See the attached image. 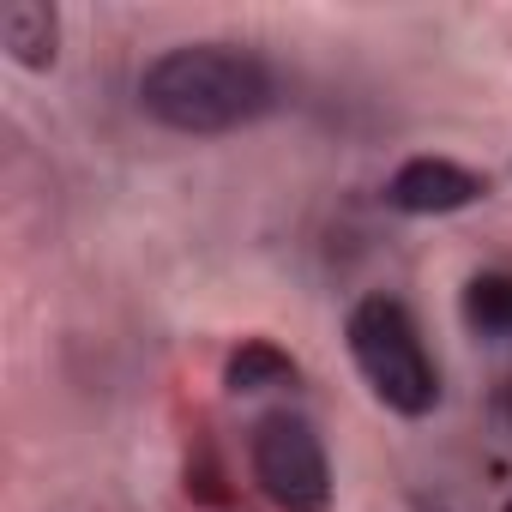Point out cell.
<instances>
[{
    "instance_id": "6da1fadb",
    "label": "cell",
    "mask_w": 512,
    "mask_h": 512,
    "mask_svg": "<svg viewBox=\"0 0 512 512\" xmlns=\"http://www.w3.org/2000/svg\"><path fill=\"white\" fill-rule=\"evenodd\" d=\"M284 103V85L260 49L241 43H175L139 73V109L187 139H223L266 121Z\"/></svg>"
},
{
    "instance_id": "7a4b0ae2",
    "label": "cell",
    "mask_w": 512,
    "mask_h": 512,
    "mask_svg": "<svg viewBox=\"0 0 512 512\" xmlns=\"http://www.w3.org/2000/svg\"><path fill=\"white\" fill-rule=\"evenodd\" d=\"M350 338V362L362 374V386L398 410V416H434L440 404V362L428 356V338L416 326V314L398 296H362L344 320Z\"/></svg>"
},
{
    "instance_id": "3957f363",
    "label": "cell",
    "mask_w": 512,
    "mask_h": 512,
    "mask_svg": "<svg viewBox=\"0 0 512 512\" xmlns=\"http://www.w3.org/2000/svg\"><path fill=\"white\" fill-rule=\"evenodd\" d=\"M247 470L278 512H332V458L302 410H266L247 428Z\"/></svg>"
},
{
    "instance_id": "277c9868",
    "label": "cell",
    "mask_w": 512,
    "mask_h": 512,
    "mask_svg": "<svg viewBox=\"0 0 512 512\" xmlns=\"http://www.w3.org/2000/svg\"><path fill=\"white\" fill-rule=\"evenodd\" d=\"M482 199H488V181L452 157H410L386 181V205L404 217H452V211H470Z\"/></svg>"
},
{
    "instance_id": "5b68a950",
    "label": "cell",
    "mask_w": 512,
    "mask_h": 512,
    "mask_svg": "<svg viewBox=\"0 0 512 512\" xmlns=\"http://www.w3.org/2000/svg\"><path fill=\"white\" fill-rule=\"evenodd\" d=\"M0 49L25 73H49L61 61V13L43 0H7L0 7Z\"/></svg>"
},
{
    "instance_id": "8992f818",
    "label": "cell",
    "mask_w": 512,
    "mask_h": 512,
    "mask_svg": "<svg viewBox=\"0 0 512 512\" xmlns=\"http://www.w3.org/2000/svg\"><path fill=\"white\" fill-rule=\"evenodd\" d=\"M458 320L476 350L512 356V272H476L458 290Z\"/></svg>"
},
{
    "instance_id": "52a82bcc",
    "label": "cell",
    "mask_w": 512,
    "mask_h": 512,
    "mask_svg": "<svg viewBox=\"0 0 512 512\" xmlns=\"http://www.w3.org/2000/svg\"><path fill=\"white\" fill-rule=\"evenodd\" d=\"M223 386L235 392V398H260V392H296L302 386V368L278 350V344H266V338H247L241 350H229V362H223Z\"/></svg>"
},
{
    "instance_id": "ba28073f",
    "label": "cell",
    "mask_w": 512,
    "mask_h": 512,
    "mask_svg": "<svg viewBox=\"0 0 512 512\" xmlns=\"http://www.w3.org/2000/svg\"><path fill=\"white\" fill-rule=\"evenodd\" d=\"M488 422L512 440V362L494 374V386H488Z\"/></svg>"
}]
</instances>
